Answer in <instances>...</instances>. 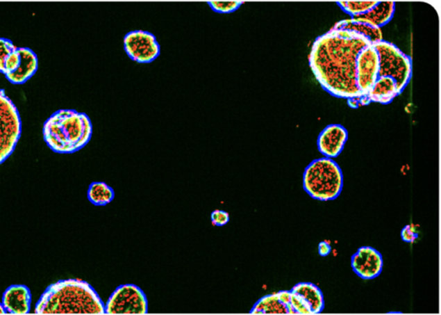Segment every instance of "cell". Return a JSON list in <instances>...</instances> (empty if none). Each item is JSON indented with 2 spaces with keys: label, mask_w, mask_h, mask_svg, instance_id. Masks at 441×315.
<instances>
[{
  "label": "cell",
  "mask_w": 441,
  "mask_h": 315,
  "mask_svg": "<svg viewBox=\"0 0 441 315\" xmlns=\"http://www.w3.org/2000/svg\"><path fill=\"white\" fill-rule=\"evenodd\" d=\"M374 45L365 39L340 37L329 31L315 41L310 67L324 90L335 97H362L356 87V58L360 50Z\"/></svg>",
  "instance_id": "cell-1"
},
{
  "label": "cell",
  "mask_w": 441,
  "mask_h": 315,
  "mask_svg": "<svg viewBox=\"0 0 441 315\" xmlns=\"http://www.w3.org/2000/svg\"><path fill=\"white\" fill-rule=\"evenodd\" d=\"M35 314H105V303L88 282L67 279L49 285L35 307Z\"/></svg>",
  "instance_id": "cell-2"
},
{
  "label": "cell",
  "mask_w": 441,
  "mask_h": 315,
  "mask_svg": "<svg viewBox=\"0 0 441 315\" xmlns=\"http://www.w3.org/2000/svg\"><path fill=\"white\" fill-rule=\"evenodd\" d=\"M42 134L47 145L53 152L73 154L91 140L92 124L87 114L62 109L46 120Z\"/></svg>",
  "instance_id": "cell-3"
},
{
  "label": "cell",
  "mask_w": 441,
  "mask_h": 315,
  "mask_svg": "<svg viewBox=\"0 0 441 315\" xmlns=\"http://www.w3.org/2000/svg\"><path fill=\"white\" fill-rule=\"evenodd\" d=\"M303 187L314 200H333L343 188V174L338 163L328 157L315 159L303 172Z\"/></svg>",
  "instance_id": "cell-4"
},
{
  "label": "cell",
  "mask_w": 441,
  "mask_h": 315,
  "mask_svg": "<svg viewBox=\"0 0 441 315\" xmlns=\"http://www.w3.org/2000/svg\"><path fill=\"white\" fill-rule=\"evenodd\" d=\"M374 46L379 55V76L392 78L401 95L410 83L413 72L410 57L390 42L382 40Z\"/></svg>",
  "instance_id": "cell-5"
},
{
  "label": "cell",
  "mask_w": 441,
  "mask_h": 315,
  "mask_svg": "<svg viewBox=\"0 0 441 315\" xmlns=\"http://www.w3.org/2000/svg\"><path fill=\"white\" fill-rule=\"evenodd\" d=\"M22 134V120L15 104L0 91V164L12 155Z\"/></svg>",
  "instance_id": "cell-6"
},
{
  "label": "cell",
  "mask_w": 441,
  "mask_h": 315,
  "mask_svg": "<svg viewBox=\"0 0 441 315\" xmlns=\"http://www.w3.org/2000/svg\"><path fill=\"white\" fill-rule=\"evenodd\" d=\"M148 311L144 292L131 284L118 286L105 304V314H146Z\"/></svg>",
  "instance_id": "cell-7"
},
{
  "label": "cell",
  "mask_w": 441,
  "mask_h": 315,
  "mask_svg": "<svg viewBox=\"0 0 441 315\" xmlns=\"http://www.w3.org/2000/svg\"><path fill=\"white\" fill-rule=\"evenodd\" d=\"M124 49L127 56L138 63H151L160 55V45L156 35L145 31L128 32L124 38Z\"/></svg>",
  "instance_id": "cell-8"
},
{
  "label": "cell",
  "mask_w": 441,
  "mask_h": 315,
  "mask_svg": "<svg viewBox=\"0 0 441 315\" xmlns=\"http://www.w3.org/2000/svg\"><path fill=\"white\" fill-rule=\"evenodd\" d=\"M356 87L362 95H367L379 77V55L374 45H367L356 58Z\"/></svg>",
  "instance_id": "cell-9"
},
{
  "label": "cell",
  "mask_w": 441,
  "mask_h": 315,
  "mask_svg": "<svg viewBox=\"0 0 441 315\" xmlns=\"http://www.w3.org/2000/svg\"><path fill=\"white\" fill-rule=\"evenodd\" d=\"M290 291V303L297 314H318L324 310V293L312 282H299Z\"/></svg>",
  "instance_id": "cell-10"
},
{
  "label": "cell",
  "mask_w": 441,
  "mask_h": 315,
  "mask_svg": "<svg viewBox=\"0 0 441 315\" xmlns=\"http://www.w3.org/2000/svg\"><path fill=\"white\" fill-rule=\"evenodd\" d=\"M354 273L364 280H372L382 273L381 253L371 246L360 247L351 259Z\"/></svg>",
  "instance_id": "cell-11"
},
{
  "label": "cell",
  "mask_w": 441,
  "mask_h": 315,
  "mask_svg": "<svg viewBox=\"0 0 441 315\" xmlns=\"http://www.w3.org/2000/svg\"><path fill=\"white\" fill-rule=\"evenodd\" d=\"M349 139V132L342 124L328 125L317 138L319 152L328 159H335L342 152Z\"/></svg>",
  "instance_id": "cell-12"
},
{
  "label": "cell",
  "mask_w": 441,
  "mask_h": 315,
  "mask_svg": "<svg viewBox=\"0 0 441 315\" xmlns=\"http://www.w3.org/2000/svg\"><path fill=\"white\" fill-rule=\"evenodd\" d=\"M251 314H297L290 303V291H279L258 300Z\"/></svg>",
  "instance_id": "cell-13"
},
{
  "label": "cell",
  "mask_w": 441,
  "mask_h": 315,
  "mask_svg": "<svg viewBox=\"0 0 441 315\" xmlns=\"http://www.w3.org/2000/svg\"><path fill=\"white\" fill-rule=\"evenodd\" d=\"M2 304L6 312L10 314H30L31 293L25 285H12L3 293Z\"/></svg>",
  "instance_id": "cell-14"
},
{
  "label": "cell",
  "mask_w": 441,
  "mask_h": 315,
  "mask_svg": "<svg viewBox=\"0 0 441 315\" xmlns=\"http://www.w3.org/2000/svg\"><path fill=\"white\" fill-rule=\"evenodd\" d=\"M20 56V63L15 72L6 75V79L10 83L21 85L25 83L33 76L38 69V59L37 55L28 48H17Z\"/></svg>",
  "instance_id": "cell-15"
},
{
  "label": "cell",
  "mask_w": 441,
  "mask_h": 315,
  "mask_svg": "<svg viewBox=\"0 0 441 315\" xmlns=\"http://www.w3.org/2000/svg\"><path fill=\"white\" fill-rule=\"evenodd\" d=\"M333 29L353 31L355 33L360 35L361 37L367 38L372 45L383 40L381 28L376 27L367 21L358 19V17L340 21Z\"/></svg>",
  "instance_id": "cell-16"
},
{
  "label": "cell",
  "mask_w": 441,
  "mask_h": 315,
  "mask_svg": "<svg viewBox=\"0 0 441 315\" xmlns=\"http://www.w3.org/2000/svg\"><path fill=\"white\" fill-rule=\"evenodd\" d=\"M398 95L400 94L398 92L397 82L390 77L379 76L371 91L368 92L367 97L371 102L388 105Z\"/></svg>",
  "instance_id": "cell-17"
},
{
  "label": "cell",
  "mask_w": 441,
  "mask_h": 315,
  "mask_svg": "<svg viewBox=\"0 0 441 315\" xmlns=\"http://www.w3.org/2000/svg\"><path fill=\"white\" fill-rule=\"evenodd\" d=\"M396 10L394 1H378V3L364 15L355 17L367 21L376 27L381 28L390 22Z\"/></svg>",
  "instance_id": "cell-18"
},
{
  "label": "cell",
  "mask_w": 441,
  "mask_h": 315,
  "mask_svg": "<svg viewBox=\"0 0 441 315\" xmlns=\"http://www.w3.org/2000/svg\"><path fill=\"white\" fill-rule=\"evenodd\" d=\"M89 202L93 205L103 207L108 205L115 199V191L106 182L95 181L90 184L88 191Z\"/></svg>",
  "instance_id": "cell-19"
},
{
  "label": "cell",
  "mask_w": 441,
  "mask_h": 315,
  "mask_svg": "<svg viewBox=\"0 0 441 315\" xmlns=\"http://www.w3.org/2000/svg\"><path fill=\"white\" fill-rule=\"evenodd\" d=\"M378 1H339V5L344 12L352 17L364 15L371 10Z\"/></svg>",
  "instance_id": "cell-20"
},
{
  "label": "cell",
  "mask_w": 441,
  "mask_h": 315,
  "mask_svg": "<svg viewBox=\"0 0 441 315\" xmlns=\"http://www.w3.org/2000/svg\"><path fill=\"white\" fill-rule=\"evenodd\" d=\"M208 6L213 12L219 14H231L238 10L244 1L242 0H225V1H207Z\"/></svg>",
  "instance_id": "cell-21"
},
{
  "label": "cell",
  "mask_w": 441,
  "mask_h": 315,
  "mask_svg": "<svg viewBox=\"0 0 441 315\" xmlns=\"http://www.w3.org/2000/svg\"><path fill=\"white\" fill-rule=\"evenodd\" d=\"M17 49L10 39L0 38V73L5 74L6 60Z\"/></svg>",
  "instance_id": "cell-22"
},
{
  "label": "cell",
  "mask_w": 441,
  "mask_h": 315,
  "mask_svg": "<svg viewBox=\"0 0 441 315\" xmlns=\"http://www.w3.org/2000/svg\"><path fill=\"white\" fill-rule=\"evenodd\" d=\"M20 63V56L17 49L13 54H10L5 64V75H8L15 72Z\"/></svg>",
  "instance_id": "cell-23"
},
{
  "label": "cell",
  "mask_w": 441,
  "mask_h": 315,
  "mask_svg": "<svg viewBox=\"0 0 441 315\" xmlns=\"http://www.w3.org/2000/svg\"><path fill=\"white\" fill-rule=\"evenodd\" d=\"M211 223H213L215 227H224V225H227L229 221V214L228 212H225V211L222 210H215L213 213H211Z\"/></svg>",
  "instance_id": "cell-24"
},
{
  "label": "cell",
  "mask_w": 441,
  "mask_h": 315,
  "mask_svg": "<svg viewBox=\"0 0 441 315\" xmlns=\"http://www.w3.org/2000/svg\"><path fill=\"white\" fill-rule=\"evenodd\" d=\"M401 237L404 242L412 243L417 241L418 238L417 232L415 231L413 225H406L401 232Z\"/></svg>",
  "instance_id": "cell-25"
},
{
  "label": "cell",
  "mask_w": 441,
  "mask_h": 315,
  "mask_svg": "<svg viewBox=\"0 0 441 315\" xmlns=\"http://www.w3.org/2000/svg\"><path fill=\"white\" fill-rule=\"evenodd\" d=\"M319 255L321 257H327L331 252V245L327 242H321L318 245Z\"/></svg>",
  "instance_id": "cell-26"
},
{
  "label": "cell",
  "mask_w": 441,
  "mask_h": 315,
  "mask_svg": "<svg viewBox=\"0 0 441 315\" xmlns=\"http://www.w3.org/2000/svg\"><path fill=\"white\" fill-rule=\"evenodd\" d=\"M360 98L347 99V103H349V106L350 107H352V108L353 109L358 108V107L360 106Z\"/></svg>",
  "instance_id": "cell-27"
},
{
  "label": "cell",
  "mask_w": 441,
  "mask_h": 315,
  "mask_svg": "<svg viewBox=\"0 0 441 315\" xmlns=\"http://www.w3.org/2000/svg\"><path fill=\"white\" fill-rule=\"evenodd\" d=\"M6 310L5 309V307H3L2 302L0 303V314H6Z\"/></svg>",
  "instance_id": "cell-28"
}]
</instances>
